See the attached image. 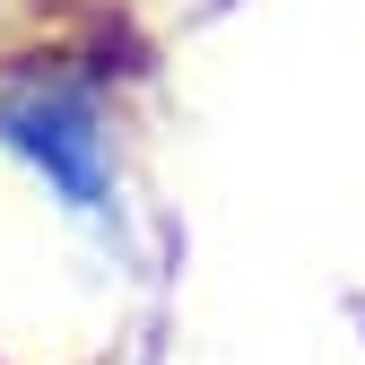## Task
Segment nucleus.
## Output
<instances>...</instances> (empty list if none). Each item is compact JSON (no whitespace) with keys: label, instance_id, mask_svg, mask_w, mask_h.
Instances as JSON below:
<instances>
[{"label":"nucleus","instance_id":"f257e3e1","mask_svg":"<svg viewBox=\"0 0 365 365\" xmlns=\"http://www.w3.org/2000/svg\"><path fill=\"white\" fill-rule=\"evenodd\" d=\"M0 148H9L70 226H122V174H113V122L78 78H9L0 87Z\"/></svg>","mask_w":365,"mask_h":365}]
</instances>
